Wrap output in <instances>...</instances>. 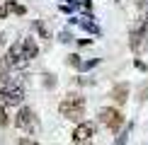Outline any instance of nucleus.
<instances>
[{
	"label": "nucleus",
	"instance_id": "obj_1",
	"mask_svg": "<svg viewBox=\"0 0 148 145\" xmlns=\"http://www.w3.org/2000/svg\"><path fill=\"white\" fill-rule=\"evenodd\" d=\"M58 114L68 121H78L80 123L85 116V97L80 92H68L58 104Z\"/></svg>",
	"mask_w": 148,
	"mask_h": 145
},
{
	"label": "nucleus",
	"instance_id": "obj_2",
	"mask_svg": "<svg viewBox=\"0 0 148 145\" xmlns=\"http://www.w3.org/2000/svg\"><path fill=\"white\" fill-rule=\"evenodd\" d=\"M97 119H100V123L109 133H119L121 128H124V123H126L124 114H121L119 109H114V106H102L100 111H97Z\"/></svg>",
	"mask_w": 148,
	"mask_h": 145
},
{
	"label": "nucleus",
	"instance_id": "obj_3",
	"mask_svg": "<svg viewBox=\"0 0 148 145\" xmlns=\"http://www.w3.org/2000/svg\"><path fill=\"white\" fill-rule=\"evenodd\" d=\"M15 128L22 133H36L39 123H36V116L29 106H20V111L15 114Z\"/></svg>",
	"mask_w": 148,
	"mask_h": 145
},
{
	"label": "nucleus",
	"instance_id": "obj_4",
	"mask_svg": "<svg viewBox=\"0 0 148 145\" xmlns=\"http://www.w3.org/2000/svg\"><path fill=\"white\" fill-rule=\"evenodd\" d=\"M97 133V123L92 121H80V123L73 128V145H90L92 138Z\"/></svg>",
	"mask_w": 148,
	"mask_h": 145
},
{
	"label": "nucleus",
	"instance_id": "obj_5",
	"mask_svg": "<svg viewBox=\"0 0 148 145\" xmlns=\"http://www.w3.org/2000/svg\"><path fill=\"white\" fill-rule=\"evenodd\" d=\"M146 39H148V20H138L134 24L131 34H129V46H131V51H143L146 46Z\"/></svg>",
	"mask_w": 148,
	"mask_h": 145
},
{
	"label": "nucleus",
	"instance_id": "obj_6",
	"mask_svg": "<svg viewBox=\"0 0 148 145\" xmlns=\"http://www.w3.org/2000/svg\"><path fill=\"white\" fill-rule=\"evenodd\" d=\"M8 63H10V68H27V56H24V51H22V41H17V44H12L8 48Z\"/></svg>",
	"mask_w": 148,
	"mask_h": 145
},
{
	"label": "nucleus",
	"instance_id": "obj_7",
	"mask_svg": "<svg viewBox=\"0 0 148 145\" xmlns=\"http://www.w3.org/2000/svg\"><path fill=\"white\" fill-rule=\"evenodd\" d=\"M22 102H24V89H22V85H15L10 92L0 94V104H3V106H17V104H22Z\"/></svg>",
	"mask_w": 148,
	"mask_h": 145
},
{
	"label": "nucleus",
	"instance_id": "obj_8",
	"mask_svg": "<svg viewBox=\"0 0 148 145\" xmlns=\"http://www.w3.org/2000/svg\"><path fill=\"white\" fill-rule=\"evenodd\" d=\"M22 51H24V56H27V60H34L39 56V44L34 41V36H24L22 39Z\"/></svg>",
	"mask_w": 148,
	"mask_h": 145
},
{
	"label": "nucleus",
	"instance_id": "obj_9",
	"mask_svg": "<svg viewBox=\"0 0 148 145\" xmlns=\"http://www.w3.org/2000/svg\"><path fill=\"white\" fill-rule=\"evenodd\" d=\"M126 97H129V82H119V85L112 87V99L116 102V104H124Z\"/></svg>",
	"mask_w": 148,
	"mask_h": 145
},
{
	"label": "nucleus",
	"instance_id": "obj_10",
	"mask_svg": "<svg viewBox=\"0 0 148 145\" xmlns=\"http://www.w3.org/2000/svg\"><path fill=\"white\" fill-rule=\"evenodd\" d=\"M131 131H134V121H131V123H124V128L116 133V138H114V145H126L129 136H131Z\"/></svg>",
	"mask_w": 148,
	"mask_h": 145
},
{
	"label": "nucleus",
	"instance_id": "obj_11",
	"mask_svg": "<svg viewBox=\"0 0 148 145\" xmlns=\"http://www.w3.org/2000/svg\"><path fill=\"white\" fill-rule=\"evenodd\" d=\"M90 20H95V17H90V15H88V17H83V20H80L78 24H80V27L85 29V32H90V34H95V36H100V34H102V32H100V27H97L95 22H90Z\"/></svg>",
	"mask_w": 148,
	"mask_h": 145
},
{
	"label": "nucleus",
	"instance_id": "obj_12",
	"mask_svg": "<svg viewBox=\"0 0 148 145\" xmlns=\"http://www.w3.org/2000/svg\"><path fill=\"white\" fill-rule=\"evenodd\" d=\"M15 80H12L10 75H0V94H5V92H10L12 87H15Z\"/></svg>",
	"mask_w": 148,
	"mask_h": 145
},
{
	"label": "nucleus",
	"instance_id": "obj_13",
	"mask_svg": "<svg viewBox=\"0 0 148 145\" xmlns=\"http://www.w3.org/2000/svg\"><path fill=\"white\" fill-rule=\"evenodd\" d=\"M34 32L39 34V39H51V34H49V29H46V24L41 22V20H34Z\"/></svg>",
	"mask_w": 148,
	"mask_h": 145
},
{
	"label": "nucleus",
	"instance_id": "obj_14",
	"mask_svg": "<svg viewBox=\"0 0 148 145\" xmlns=\"http://www.w3.org/2000/svg\"><path fill=\"white\" fill-rule=\"evenodd\" d=\"M66 63H68L71 68H78L80 70V65H83V56H80V53H68V56H66Z\"/></svg>",
	"mask_w": 148,
	"mask_h": 145
},
{
	"label": "nucleus",
	"instance_id": "obj_15",
	"mask_svg": "<svg viewBox=\"0 0 148 145\" xmlns=\"http://www.w3.org/2000/svg\"><path fill=\"white\" fill-rule=\"evenodd\" d=\"M12 68H10V63H8V58L5 56H0V75H10Z\"/></svg>",
	"mask_w": 148,
	"mask_h": 145
},
{
	"label": "nucleus",
	"instance_id": "obj_16",
	"mask_svg": "<svg viewBox=\"0 0 148 145\" xmlns=\"http://www.w3.org/2000/svg\"><path fill=\"white\" fill-rule=\"evenodd\" d=\"M100 63V58H90V60H83V65H80V70H92L95 65Z\"/></svg>",
	"mask_w": 148,
	"mask_h": 145
},
{
	"label": "nucleus",
	"instance_id": "obj_17",
	"mask_svg": "<svg viewBox=\"0 0 148 145\" xmlns=\"http://www.w3.org/2000/svg\"><path fill=\"white\" fill-rule=\"evenodd\" d=\"M73 39H75V36H73L71 32H61V34H58V41H61V44H71Z\"/></svg>",
	"mask_w": 148,
	"mask_h": 145
},
{
	"label": "nucleus",
	"instance_id": "obj_18",
	"mask_svg": "<svg viewBox=\"0 0 148 145\" xmlns=\"http://www.w3.org/2000/svg\"><path fill=\"white\" fill-rule=\"evenodd\" d=\"M10 15V7H8V0H0V20H5V17Z\"/></svg>",
	"mask_w": 148,
	"mask_h": 145
},
{
	"label": "nucleus",
	"instance_id": "obj_19",
	"mask_svg": "<svg viewBox=\"0 0 148 145\" xmlns=\"http://www.w3.org/2000/svg\"><path fill=\"white\" fill-rule=\"evenodd\" d=\"M8 123H10V119H8V109L0 104V126H8Z\"/></svg>",
	"mask_w": 148,
	"mask_h": 145
},
{
	"label": "nucleus",
	"instance_id": "obj_20",
	"mask_svg": "<svg viewBox=\"0 0 148 145\" xmlns=\"http://www.w3.org/2000/svg\"><path fill=\"white\" fill-rule=\"evenodd\" d=\"M44 85L46 87H56V77L53 75H44Z\"/></svg>",
	"mask_w": 148,
	"mask_h": 145
},
{
	"label": "nucleus",
	"instance_id": "obj_21",
	"mask_svg": "<svg viewBox=\"0 0 148 145\" xmlns=\"http://www.w3.org/2000/svg\"><path fill=\"white\" fill-rule=\"evenodd\" d=\"M17 145H39V143L32 140V138H20V140H17Z\"/></svg>",
	"mask_w": 148,
	"mask_h": 145
},
{
	"label": "nucleus",
	"instance_id": "obj_22",
	"mask_svg": "<svg viewBox=\"0 0 148 145\" xmlns=\"http://www.w3.org/2000/svg\"><path fill=\"white\" fill-rule=\"evenodd\" d=\"M134 5H136V7H138V10H143V7H146V5H148V0H134Z\"/></svg>",
	"mask_w": 148,
	"mask_h": 145
},
{
	"label": "nucleus",
	"instance_id": "obj_23",
	"mask_svg": "<svg viewBox=\"0 0 148 145\" xmlns=\"http://www.w3.org/2000/svg\"><path fill=\"white\" fill-rule=\"evenodd\" d=\"M134 65H136L138 70H143V72H146V63H143V60H134Z\"/></svg>",
	"mask_w": 148,
	"mask_h": 145
},
{
	"label": "nucleus",
	"instance_id": "obj_24",
	"mask_svg": "<svg viewBox=\"0 0 148 145\" xmlns=\"http://www.w3.org/2000/svg\"><path fill=\"white\" fill-rule=\"evenodd\" d=\"M83 7L88 10V12H92V0H83Z\"/></svg>",
	"mask_w": 148,
	"mask_h": 145
},
{
	"label": "nucleus",
	"instance_id": "obj_25",
	"mask_svg": "<svg viewBox=\"0 0 148 145\" xmlns=\"http://www.w3.org/2000/svg\"><path fill=\"white\" fill-rule=\"evenodd\" d=\"M3 44H5V34L0 32V46H3Z\"/></svg>",
	"mask_w": 148,
	"mask_h": 145
},
{
	"label": "nucleus",
	"instance_id": "obj_26",
	"mask_svg": "<svg viewBox=\"0 0 148 145\" xmlns=\"http://www.w3.org/2000/svg\"><path fill=\"white\" fill-rule=\"evenodd\" d=\"M146 20H148V12H146Z\"/></svg>",
	"mask_w": 148,
	"mask_h": 145
}]
</instances>
